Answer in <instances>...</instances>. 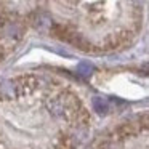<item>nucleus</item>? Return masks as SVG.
Masks as SVG:
<instances>
[{
    "mask_svg": "<svg viewBox=\"0 0 149 149\" xmlns=\"http://www.w3.org/2000/svg\"><path fill=\"white\" fill-rule=\"evenodd\" d=\"M93 107L95 111H98V112H107L109 111V104H107L106 100H103V98H93Z\"/></svg>",
    "mask_w": 149,
    "mask_h": 149,
    "instance_id": "f257e3e1",
    "label": "nucleus"
},
{
    "mask_svg": "<svg viewBox=\"0 0 149 149\" xmlns=\"http://www.w3.org/2000/svg\"><path fill=\"white\" fill-rule=\"evenodd\" d=\"M136 2H139V0H136Z\"/></svg>",
    "mask_w": 149,
    "mask_h": 149,
    "instance_id": "f03ea898",
    "label": "nucleus"
}]
</instances>
